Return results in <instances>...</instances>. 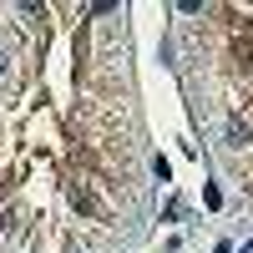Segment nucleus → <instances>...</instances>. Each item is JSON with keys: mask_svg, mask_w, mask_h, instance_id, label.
<instances>
[{"mask_svg": "<svg viewBox=\"0 0 253 253\" xmlns=\"http://www.w3.org/2000/svg\"><path fill=\"white\" fill-rule=\"evenodd\" d=\"M213 253H233V248H228V243H218V248H213Z\"/></svg>", "mask_w": 253, "mask_h": 253, "instance_id": "f257e3e1", "label": "nucleus"}, {"mask_svg": "<svg viewBox=\"0 0 253 253\" xmlns=\"http://www.w3.org/2000/svg\"><path fill=\"white\" fill-rule=\"evenodd\" d=\"M243 253H253V243H243Z\"/></svg>", "mask_w": 253, "mask_h": 253, "instance_id": "f03ea898", "label": "nucleus"}]
</instances>
